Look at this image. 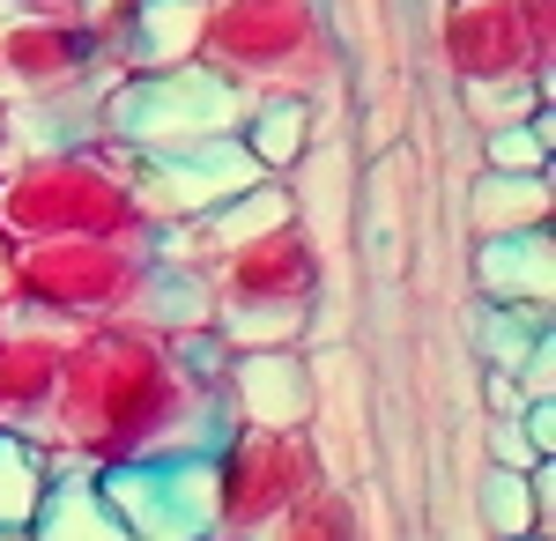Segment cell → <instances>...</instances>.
Here are the masks:
<instances>
[{
    "label": "cell",
    "instance_id": "1",
    "mask_svg": "<svg viewBox=\"0 0 556 541\" xmlns=\"http://www.w3.org/2000/svg\"><path fill=\"white\" fill-rule=\"evenodd\" d=\"M230 430L223 393L178 364L172 334L141 319H89L67 341L38 445L60 467H127L164 453H208Z\"/></svg>",
    "mask_w": 556,
    "mask_h": 541
},
{
    "label": "cell",
    "instance_id": "2",
    "mask_svg": "<svg viewBox=\"0 0 556 541\" xmlns=\"http://www.w3.org/2000/svg\"><path fill=\"white\" fill-rule=\"evenodd\" d=\"M164 223L149 215L134 171L119 164L112 141H30L8 149L0 164V246H30V238H127L149 246Z\"/></svg>",
    "mask_w": 556,
    "mask_h": 541
},
{
    "label": "cell",
    "instance_id": "3",
    "mask_svg": "<svg viewBox=\"0 0 556 541\" xmlns=\"http://www.w3.org/2000/svg\"><path fill=\"white\" fill-rule=\"evenodd\" d=\"M201 275H208V327L230 349H290L319 304L327 252L312 238V223L290 215L245 246H223L215 260H201Z\"/></svg>",
    "mask_w": 556,
    "mask_h": 541
},
{
    "label": "cell",
    "instance_id": "4",
    "mask_svg": "<svg viewBox=\"0 0 556 541\" xmlns=\"http://www.w3.org/2000/svg\"><path fill=\"white\" fill-rule=\"evenodd\" d=\"M156 238L127 246V238H30V246H0V297L45 312V319H134L141 297L156 282Z\"/></svg>",
    "mask_w": 556,
    "mask_h": 541
},
{
    "label": "cell",
    "instance_id": "5",
    "mask_svg": "<svg viewBox=\"0 0 556 541\" xmlns=\"http://www.w3.org/2000/svg\"><path fill=\"white\" fill-rule=\"evenodd\" d=\"M193 60L245 97H267V89L319 97L334 83V38L319 0H208Z\"/></svg>",
    "mask_w": 556,
    "mask_h": 541
},
{
    "label": "cell",
    "instance_id": "6",
    "mask_svg": "<svg viewBox=\"0 0 556 541\" xmlns=\"http://www.w3.org/2000/svg\"><path fill=\"white\" fill-rule=\"evenodd\" d=\"M208 482H215V534L253 541L267 519H282L304 490L327 482V453L312 423H230L208 445Z\"/></svg>",
    "mask_w": 556,
    "mask_h": 541
},
{
    "label": "cell",
    "instance_id": "7",
    "mask_svg": "<svg viewBox=\"0 0 556 541\" xmlns=\"http://www.w3.org/2000/svg\"><path fill=\"white\" fill-rule=\"evenodd\" d=\"M245 89L208 75L201 60L186 67H141V75H112L97 97V141L119 149H178V141H208V134H238L245 119Z\"/></svg>",
    "mask_w": 556,
    "mask_h": 541
},
{
    "label": "cell",
    "instance_id": "8",
    "mask_svg": "<svg viewBox=\"0 0 556 541\" xmlns=\"http://www.w3.org/2000/svg\"><path fill=\"white\" fill-rule=\"evenodd\" d=\"M104 83L112 75L97 67L83 15H8L0 8V104H8V119L67 112V104L97 112Z\"/></svg>",
    "mask_w": 556,
    "mask_h": 541
},
{
    "label": "cell",
    "instance_id": "9",
    "mask_svg": "<svg viewBox=\"0 0 556 541\" xmlns=\"http://www.w3.org/2000/svg\"><path fill=\"white\" fill-rule=\"evenodd\" d=\"M97 490L127 519L134 541H201L215 534V482L208 453H164V460H127L104 467Z\"/></svg>",
    "mask_w": 556,
    "mask_h": 541
},
{
    "label": "cell",
    "instance_id": "10",
    "mask_svg": "<svg viewBox=\"0 0 556 541\" xmlns=\"http://www.w3.org/2000/svg\"><path fill=\"white\" fill-rule=\"evenodd\" d=\"M112 149H119V141H112ZM119 164L134 171V186H141V201H149L156 223H193V215H208L215 201H230V193H245L253 178H267V171L245 156L238 134L178 141V149H119Z\"/></svg>",
    "mask_w": 556,
    "mask_h": 541
},
{
    "label": "cell",
    "instance_id": "11",
    "mask_svg": "<svg viewBox=\"0 0 556 541\" xmlns=\"http://www.w3.org/2000/svg\"><path fill=\"white\" fill-rule=\"evenodd\" d=\"M67 341H75L67 319H45V312H23L0 297V430H23V438L45 430Z\"/></svg>",
    "mask_w": 556,
    "mask_h": 541
},
{
    "label": "cell",
    "instance_id": "12",
    "mask_svg": "<svg viewBox=\"0 0 556 541\" xmlns=\"http://www.w3.org/2000/svg\"><path fill=\"white\" fill-rule=\"evenodd\" d=\"M438 52H445L453 83H513V75H527V38H519L513 0H445L438 8Z\"/></svg>",
    "mask_w": 556,
    "mask_h": 541
},
{
    "label": "cell",
    "instance_id": "13",
    "mask_svg": "<svg viewBox=\"0 0 556 541\" xmlns=\"http://www.w3.org/2000/svg\"><path fill=\"white\" fill-rule=\"evenodd\" d=\"M319 408V386L312 364L290 349H230V372H223V416L230 423H312Z\"/></svg>",
    "mask_w": 556,
    "mask_h": 541
},
{
    "label": "cell",
    "instance_id": "14",
    "mask_svg": "<svg viewBox=\"0 0 556 541\" xmlns=\"http://www.w3.org/2000/svg\"><path fill=\"white\" fill-rule=\"evenodd\" d=\"M475 297L482 304H527V312H549L556 290V246H549V223L534 230H505V238H475Z\"/></svg>",
    "mask_w": 556,
    "mask_h": 541
},
{
    "label": "cell",
    "instance_id": "15",
    "mask_svg": "<svg viewBox=\"0 0 556 541\" xmlns=\"http://www.w3.org/2000/svg\"><path fill=\"white\" fill-rule=\"evenodd\" d=\"M23 541H134V534L112 512V498L97 490V467H52L38 519L23 527Z\"/></svg>",
    "mask_w": 556,
    "mask_h": 541
},
{
    "label": "cell",
    "instance_id": "16",
    "mask_svg": "<svg viewBox=\"0 0 556 541\" xmlns=\"http://www.w3.org/2000/svg\"><path fill=\"white\" fill-rule=\"evenodd\" d=\"M238 141H245V156H253L267 178H290V171L312 156V141H319V104H312V97H290V89H267V97L245 104Z\"/></svg>",
    "mask_w": 556,
    "mask_h": 541
},
{
    "label": "cell",
    "instance_id": "17",
    "mask_svg": "<svg viewBox=\"0 0 556 541\" xmlns=\"http://www.w3.org/2000/svg\"><path fill=\"white\" fill-rule=\"evenodd\" d=\"M556 519V467H490L482 475V527L490 541H519V534H549Z\"/></svg>",
    "mask_w": 556,
    "mask_h": 541
},
{
    "label": "cell",
    "instance_id": "18",
    "mask_svg": "<svg viewBox=\"0 0 556 541\" xmlns=\"http://www.w3.org/2000/svg\"><path fill=\"white\" fill-rule=\"evenodd\" d=\"M549 223V171H482L468 186V230L475 238H505Z\"/></svg>",
    "mask_w": 556,
    "mask_h": 541
},
{
    "label": "cell",
    "instance_id": "19",
    "mask_svg": "<svg viewBox=\"0 0 556 541\" xmlns=\"http://www.w3.org/2000/svg\"><path fill=\"white\" fill-rule=\"evenodd\" d=\"M201 8L208 0H134L127 75H141V67H186L201 52Z\"/></svg>",
    "mask_w": 556,
    "mask_h": 541
},
{
    "label": "cell",
    "instance_id": "20",
    "mask_svg": "<svg viewBox=\"0 0 556 541\" xmlns=\"http://www.w3.org/2000/svg\"><path fill=\"white\" fill-rule=\"evenodd\" d=\"M253 541H364V512H356V498L327 475V482L304 490L282 519H267Z\"/></svg>",
    "mask_w": 556,
    "mask_h": 541
},
{
    "label": "cell",
    "instance_id": "21",
    "mask_svg": "<svg viewBox=\"0 0 556 541\" xmlns=\"http://www.w3.org/2000/svg\"><path fill=\"white\" fill-rule=\"evenodd\" d=\"M52 467L60 460L45 453L38 438L0 430V534H23L38 519V498H45V482H52Z\"/></svg>",
    "mask_w": 556,
    "mask_h": 541
},
{
    "label": "cell",
    "instance_id": "22",
    "mask_svg": "<svg viewBox=\"0 0 556 541\" xmlns=\"http://www.w3.org/2000/svg\"><path fill=\"white\" fill-rule=\"evenodd\" d=\"M460 104H468V126H475V134H490V126L534 119V112L549 104V89H534L527 75H513V83H460Z\"/></svg>",
    "mask_w": 556,
    "mask_h": 541
},
{
    "label": "cell",
    "instance_id": "23",
    "mask_svg": "<svg viewBox=\"0 0 556 541\" xmlns=\"http://www.w3.org/2000/svg\"><path fill=\"white\" fill-rule=\"evenodd\" d=\"M549 104L519 126H490L482 134V171H549Z\"/></svg>",
    "mask_w": 556,
    "mask_h": 541
},
{
    "label": "cell",
    "instance_id": "24",
    "mask_svg": "<svg viewBox=\"0 0 556 541\" xmlns=\"http://www.w3.org/2000/svg\"><path fill=\"white\" fill-rule=\"evenodd\" d=\"M519 38H527V75L549 89V60H556V0H513Z\"/></svg>",
    "mask_w": 556,
    "mask_h": 541
},
{
    "label": "cell",
    "instance_id": "25",
    "mask_svg": "<svg viewBox=\"0 0 556 541\" xmlns=\"http://www.w3.org/2000/svg\"><path fill=\"white\" fill-rule=\"evenodd\" d=\"M490 445H497V467H534V445H527V430H519V416H497V430H490Z\"/></svg>",
    "mask_w": 556,
    "mask_h": 541
},
{
    "label": "cell",
    "instance_id": "26",
    "mask_svg": "<svg viewBox=\"0 0 556 541\" xmlns=\"http://www.w3.org/2000/svg\"><path fill=\"white\" fill-rule=\"evenodd\" d=\"M8 15H83L89 0H0Z\"/></svg>",
    "mask_w": 556,
    "mask_h": 541
},
{
    "label": "cell",
    "instance_id": "27",
    "mask_svg": "<svg viewBox=\"0 0 556 541\" xmlns=\"http://www.w3.org/2000/svg\"><path fill=\"white\" fill-rule=\"evenodd\" d=\"M519 541H549V534H519Z\"/></svg>",
    "mask_w": 556,
    "mask_h": 541
},
{
    "label": "cell",
    "instance_id": "28",
    "mask_svg": "<svg viewBox=\"0 0 556 541\" xmlns=\"http://www.w3.org/2000/svg\"><path fill=\"white\" fill-rule=\"evenodd\" d=\"M0 541H23V534H0Z\"/></svg>",
    "mask_w": 556,
    "mask_h": 541
},
{
    "label": "cell",
    "instance_id": "29",
    "mask_svg": "<svg viewBox=\"0 0 556 541\" xmlns=\"http://www.w3.org/2000/svg\"><path fill=\"white\" fill-rule=\"evenodd\" d=\"M201 541H223V534H201Z\"/></svg>",
    "mask_w": 556,
    "mask_h": 541
}]
</instances>
